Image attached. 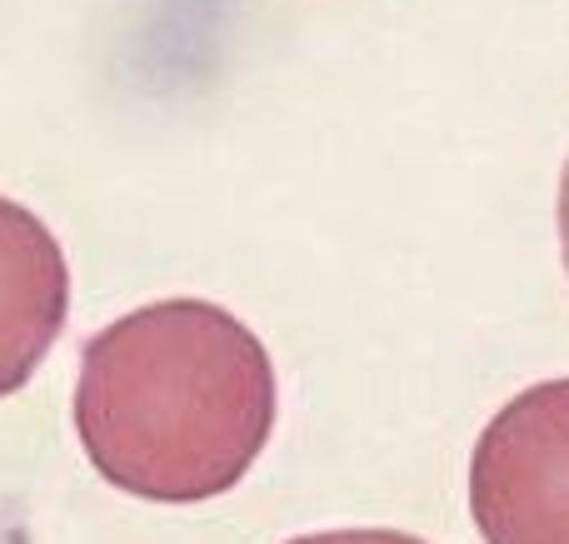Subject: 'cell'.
I'll return each mask as SVG.
<instances>
[{
    "mask_svg": "<svg viewBox=\"0 0 569 544\" xmlns=\"http://www.w3.org/2000/svg\"><path fill=\"white\" fill-rule=\"evenodd\" d=\"M276 430V365L246 320L210 300H160L80 355L76 435L116 490L196 505L236 490Z\"/></svg>",
    "mask_w": 569,
    "mask_h": 544,
    "instance_id": "cell-1",
    "label": "cell"
},
{
    "mask_svg": "<svg viewBox=\"0 0 569 544\" xmlns=\"http://www.w3.org/2000/svg\"><path fill=\"white\" fill-rule=\"evenodd\" d=\"M470 515L485 544H569V380L495 410L470 455Z\"/></svg>",
    "mask_w": 569,
    "mask_h": 544,
    "instance_id": "cell-2",
    "label": "cell"
},
{
    "mask_svg": "<svg viewBox=\"0 0 569 544\" xmlns=\"http://www.w3.org/2000/svg\"><path fill=\"white\" fill-rule=\"evenodd\" d=\"M70 270L36 210L0 195V395H16L66 330Z\"/></svg>",
    "mask_w": 569,
    "mask_h": 544,
    "instance_id": "cell-3",
    "label": "cell"
},
{
    "mask_svg": "<svg viewBox=\"0 0 569 544\" xmlns=\"http://www.w3.org/2000/svg\"><path fill=\"white\" fill-rule=\"evenodd\" d=\"M290 544H425L405 530H325V535H300Z\"/></svg>",
    "mask_w": 569,
    "mask_h": 544,
    "instance_id": "cell-4",
    "label": "cell"
},
{
    "mask_svg": "<svg viewBox=\"0 0 569 544\" xmlns=\"http://www.w3.org/2000/svg\"><path fill=\"white\" fill-rule=\"evenodd\" d=\"M560 240H565V265H569V165L560 180Z\"/></svg>",
    "mask_w": 569,
    "mask_h": 544,
    "instance_id": "cell-5",
    "label": "cell"
}]
</instances>
